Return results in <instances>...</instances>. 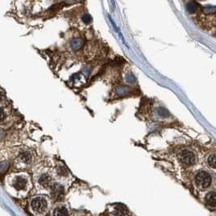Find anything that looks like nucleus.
<instances>
[{
	"label": "nucleus",
	"instance_id": "f257e3e1",
	"mask_svg": "<svg viewBox=\"0 0 216 216\" xmlns=\"http://www.w3.org/2000/svg\"><path fill=\"white\" fill-rule=\"evenodd\" d=\"M32 188L30 176L26 172H15L6 178V189L16 198H24Z\"/></svg>",
	"mask_w": 216,
	"mask_h": 216
},
{
	"label": "nucleus",
	"instance_id": "f03ea898",
	"mask_svg": "<svg viewBox=\"0 0 216 216\" xmlns=\"http://www.w3.org/2000/svg\"><path fill=\"white\" fill-rule=\"evenodd\" d=\"M50 208V200L44 195L34 196L29 203L30 211L35 215H45Z\"/></svg>",
	"mask_w": 216,
	"mask_h": 216
},
{
	"label": "nucleus",
	"instance_id": "7ed1b4c3",
	"mask_svg": "<svg viewBox=\"0 0 216 216\" xmlns=\"http://www.w3.org/2000/svg\"><path fill=\"white\" fill-rule=\"evenodd\" d=\"M54 174L52 171L47 169H42L36 172L34 176V181L37 189L41 190L50 191L51 186L53 185Z\"/></svg>",
	"mask_w": 216,
	"mask_h": 216
},
{
	"label": "nucleus",
	"instance_id": "20e7f679",
	"mask_svg": "<svg viewBox=\"0 0 216 216\" xmlns=\"http://www.w3.org/2000/svg\"><path fill=\"white\" fill-rule=\"evenodd\" d=\"M49 192L53 200L61 201L64 198V196H65V188L62 184L53 183Z\"/></svg>",
	"mask_w": 216,
	"mask_h": 216
},
{
	"label": "nucleus",
	"instance_id": "39448f33",
	"mask_svg": "<svg viewBox=\"0 0 216 216\" xmlns=\"http://www.w3.org/2000/svg\"><path fill=\"white\" fill-rule=\"evenodd\" d=\"M196 183L201 188H207L211 183V177L209 173L205 171H200L196 175Z\"/></svg>",
	"mask_w": 216,
	"mask_h": 216
},
{
	"label": "nucleus",
	"instance_id": "423d86ee",
	"mask_svg": "<svg viewBox=\"0 0 216 216\" xmlns=\"http://www.w3.org/2000/svg\"><path fill=\"white\" fill-rule=\"evenodd\" d=\"M178 157L181 162L186 165H192L195 163V155L193 152L190 150H182L179 152Z\"/></svg>",
	"mask_w": 216,
	"mask_h": 216
},
{
	"label": "nucleus",
	"instance_id": "0eeeda50",
	"mask_svg": "<svg viewBox=\"0 0 216 216\" xmlns=\"http://www.w3.org/2000/svg\"><path fill=\"white\" fill-rule=\"evenodd\" d=\"M19 160L20 163H24V164H28L33 160V155L28 151H23V152H21L19 156Z\"/></svg>",
	"mask_w": 216,
	"mask_h": 216
},
{
	"label": "nucleus",
	"instance_id": "6e6552de",
	"mask_svg": "<svg viewBox=\"0 0 216 216\" xmlns=\"http://www.w3.org/2000/svg\"><path fill=\"white\" fill-rule=\"evenodd\" d=\"M55 172H56L57 177L60 178H65L70 176V173H69V171L67 170V169L64 165H62V164L58 165Z\"/></svg>",
	"mask_w": 216,
	"mask_h": 216
},
{
	"label": "nucleus",
	"instance_id": "1a4fd4ad",
	"mask_svg": "<svg viewBox=\"0 0 216 216\" xmlns=\"http://www.w3.org/2000/svg\"><path fill=\"white\" fill-rule=\"evenodd\" d=\"M206 201L208 206L211 207H216V193L215 192H210L206 197Z\"/></svg>",
	"mask_w": 216,
	"mask_h": 216
},
{
	"label": "nucleus",
	"instance_id": "9d476101",
	"mask_svg": "<svg viewBox=\"0 0 216 216\" xmlns=\"http://www.w3.org/2000/svg\"><path fill=\"white\" fill-rule=\"evenodd\" d=\"M83 41L81 38H75L71 42V47L74 50H80L83 46Z\"/></svg>",
	"mask_w": 216,
	"mask_h": 216
},
{
	"label": "nucleus",
	"instance_id": "9b49d317",
	"mask_svg": "<svg viewBox=\"0 0 216 216\" xmlns=\"http://www.w3.org/2000/svg\"><path fill=\"white\" fill-rule=\"evenodd\" d=\"M53 215H68V211L65 207L59 206L58 207H57L54 210Z\"/></svg>",
	"mask_w": 216,
	"mask_h": 216
},
{
	"label": "nucleus",
	"instance_id": "f8f14e48",
	"mask_svg": "<svg viewBox=\"0 0 216 216\" xmlns=\"http://www.w3.org/2000/svg\"><path fill=\"white\" fill-rule=\"evenodd\" d=\"M186 9L190 14H194L197 12V4L194 2H190L187 4Z\"/></svg>",
	"mask_w": 216,
	"mask_h": 216
},
{
	"label": "nucleus",
	"instance_id": "ddd939ff",
	"mask_svg": "<svg viewBox=\"0 0 216 216\" xmlns=\"http://www.w3.org/2000/svg\"><path fill=\"white\" fill-rule=\"evenodd\" d=\"M208 164L210 167L216 169V155H211L208 158Z\"/></svg>",
	"mask_w": 216,
	"mask_h": 216
},
{
	"label": "nucleus",
	"instance_id": "4468645a",
	"mask_svg": "<svg viewBox=\"0 0 216 216\" xmlns=\"http://www.w3.org/2000/svg\"><path fill=\"white\" fill-rule=\"evenodd\" d=\"M203 12L206 14H213L216 12V7L215 6H206L203 8Z\"/></svg>",
	"mask_w": 216,
	"mask_h": 216
},
{
	"label": "nucleus",
	"instance_id": "2eb2a0df",
	"mask_svg": "<svg viewBox=\"0 0 216 216\" xmlns=\"http://www.w3.org/2000/svg\"><path fill=\"white\" fill-rule=\"evenodd\" d=\"M82 20H83V21L85 24H89L90 22H92V16L89 14H85L82 17Z\"/></svg>",
	"mask_w": 216,
	"mask_h": 216
},
{
	"label": "nucleus",
	"instance_id": "dca6fc26",
	"mask_svg": "<svg viewBox=\"0 0 216 216\" xmlns=\"http://www.w3.org/2000/svg\"><path fill=\"white\" fill-rule=\"evenodd\" d=\"M111 1H112V6H113V7H115V2H114V0H111Z\"/></svg>",
	"mask_w": 216,
	"mask_h": 216
}]
</instances>
